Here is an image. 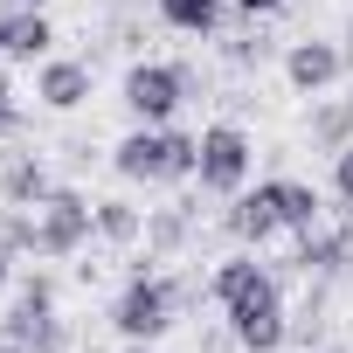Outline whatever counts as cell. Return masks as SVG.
Masks as SVG:
<instances>
[{
  "mask_svg": "<svg viewBox=\"0 0 353 353\" xmlns=\"http://www.w3.org/2000/svg\"><path fill=\"white\" fill-rule=\"evenodd\" d=\"M90 229H97V201L56 188L42 208H14L0 236H8L14 250H28V256H77L90 243Z\"/></svg>",
  "mask_w": 353,
  "mask_h": 353,
  "instance_id": "obj_1",
  "label": "cell"
},
{
  "mask_svg": "<svg viewBox=\"0 0 353 353\" xmlns=\"http://www.w3.org/2000/svg\"><path fill=\"white\" fill-rule=\"evenodd\" d=\"M111 166L125 173V181H145V188H159V181H194L201 139H194V132H173V125H139V132L111 152Z\"/></svg>",
  "mask_w": 353,
  "mask_h": 353,
  "instance_id": "obj_2",
  "label": "cell"
},
{
  "mask_svg": "<svg viewBox=\"0 0 353 353\" xmlns=\"http://www.w3.org/2000/svg\"><path fill=\"white\" fill-rule=\"evenodd\" d=\"M222 312H229V332H236V346L243 353H277L284 346V291H277V277L270 270H256L236 298H222Z\"/></svg>",
  "mask_w": 353,
  "mask_h": 353,
  "instance_id": "obj_3",
  "label": "cell"
},
{
  "mask_svg": "<svg viewBox=\"0 0 353 353\" xmlns=\"http://www.w3.org/2000/svg\"><path fill=\"white\" fill-rule=\"evenodd\" d=\"M173 298H181V291H173L166 277H152V270H139L125 291H118V305H111V325L125 332V339H159L166 325H173Z\"/></svg>",
  "mask_w": 353,
  "mask_h": 353,
  "instance_id": "obj_4",
  "label": "cell"
},
{
  "mask_svg": "<svg viewBox=\"0 0 353 353\" xmlns=\"http://www.w3.org/2000/svg\"><path fill=\"white\" fill-rule=\"evenodd\" d=\"M250 132L243 125H208L201 132V166H194V181L208 188V194H243V181H250Z\"/></svg>",
  "mask_w": 353,
  "mask_h": 353,
  "instance_id": "obj_5",
  "label": "cell"
},
{
  "mask_svg": "<svg viewBox=\"0 0 353 353\" xmlns=\"http://www.w3.org/2000/svg\"><path fill=\"white\" fill-rule=\"evenodd\" d=\"M181 97H188V77L173 63H132L125 70V111L139 125H166L173 111H181Z\"/></svg>",
  "mask_w": 353,
  "mask_h": 353,
  "instance_id": "obj_6",
  "label": "cell"
},
{
  "mask_svg": "<svg viewBox=\"0 0 353 353\" xmlns=\"http://www.w3.org/2000/svg\"><path fill=\"white\" fill-rule=\"evenodd\" d=\"M222 222H229V236H243V243H270V236L284 229V208H277V181H263V188L236 194Z\"/></svg>",
  "mask_w": 353,
  "mask_h": 353,
  "instance_id": "obj_7",
  "label": "cell"
},
{
  "mask_svg": "<svg viewBox=\"0 0 353 353\" xmlns=\"http://www.w3.org/2000/svg\"><path fill=\"white\" fill-rule=\"evenodd\" d=\"M35 97H42L49 111H77V104L90 97V63L49 56V63H42V77H35Z\"/></svg>",
  "mask_w": 353,
  "mask_h": 353,
  "instance_id": "obj_8",
  "label": "cell"
},
{
  "mask_svg": "<svg viewBox=\"0 0 353 353\" xmlns=\"http://www.w3.org/2000/svg\"><path fill=\"white\" fill-rule=\"evenodd\" d=\"M49 42H56V28H49V14H42V8H14L8 21H0V56H14V63L49 56Z\"/></svg>",
  "mask_w": 353,
  "mask_h": 353,
  "instance_id": "obj_9",
  "label": "cell"
},
{
  "mask_svg": "<svg viewBox=\"0 0 353 353\" xmlns=\"http://www.w3.org/2000/svg\"><path fill=\"white\" fill-rule=\"evenodd\" d=\"M0 194H8V208H42L56 194V181H49V166L35 152H14L8 166H0Z\"/></svg>",
  "mask_w": 353,
  "mask_h": 353,
  "instance_id": "obj_10",
  "label": "cell"
},
{
  "mask_svg": "<svg viewBox=\"0 0 353 353\" xmlns=\"http://www.w3.org/2000/svg\"><path fill=\"white\" fill-rule=\"evenodd\" d=\"M339 70H346V49H332V42H298V49L284 56V77H291V90H325Z\"/></svg>",
  "mask_w": 353,
  "mask_h": 353,
  "instance_id": "obj_11",
  "label": "cell"
},
{
  "mask_svg": "<svg viewBox=\"0 0 353 353\" xmlns=\"http://www.w3.org/2000/svg\"><path fill=\"white\" fill-rule=\"evenodd\" d=\"M353 256V229H305L298 236V270L312 277V270H339Z\"/></svg>",
  "mask_w": 353,
  "mask_h": 353,
  "instance_id": "obj_12",
  "label": "cell"
},
{
  "mask_svg": "<svg viewBox=\"0 0 353 353\" xmlns=\"http://www.w3.org/2000/svg\"><path fill=\"white\" fill-rule=\"evenodd\" d=\"M215 8H222V0H159L166 28H181V35H208L215 28Z\"/></svg>",
  "mask_w": 353,
  "mask_h": 353,
  "instance_id": "obj_13",
  "label": "cell"
},
{
  "mask_svg": "<svg viewBox=\"0 0 353 353\" xmlns=\"http://www.w3.org/2000/svg\"><path fill=\"white\" fill-rule=\"evenodd\" d=\"M139 229H145V222H139L132 201H97V236H104V243H139Z\"/></svg>",
  "mask_w": 353,
  "mask_h": 353,
  "instance_id": "obj_14",
  "label": "cell"
},
{
  "mask_svg": "<svg viewBox=\"0 0 353 353\" xmlns=\"http://www.w3.org/2000/svg\"><path fill=\"white\" fill-rule=\"evenodd\" d=\"M312 139H319L325 152H346V145H353V104H325V111L312 118Z\"/></svg>",
  "mask_w": 353,
  "mask_h": 353,
  "instance_id": "obj_15",
  "label": "cell"
},
{
  "mask_svg": "<svg viewBox=\"0 0 353 353\" xmlns=\"http://www.w3.org/2000/svg\"><path fill=\"white\" fill-rule=\"evenodd\" d=\"M332 194H339V208H353V145L332 152Z\"/></svg>",
  "mask_w": 353,
  "mask_h": 353,
  "instance_id": "obj_16",
  "label": "cell"
},
{
  "mask_svg": "<svg viewBox=\"0 0 353 353\" xmlns=\"http://www.w3.org/2000/svg\"><path fill=\"white\" fill-rule=\"evenodd\" d=\"M21 132V104H14V83L0 77V139H14Z\"/></svg>",
  "mask_w": 353,
  "mask_h": 353,
  "instance_id": "obj_17",
  "label": "cell"
},
{
  "mask_svg": "<svg viewBox=\"0 0 353 353\" xmlns=\"http://www.w3.org/2000/svg\"><path fill=\"white\" fill-rule=\"evenodd\" d=\"M229 8H243V14H277L284 0H229Z\"/></svg>",
  "mask_w": 353,
  "mask_h": 353,
  "instance_id": "obj_18",
  "label": "cell"
},
{
  "mask_svg": "<svg viewBox=\"0 0 353 353\" xmlns=\"http://www.w3.org/2000/svg\"><path fill=\"white\" fill-rule=\"evenodd\" d=\"M8 277H14V243L0 236V284H8Z\"/></svg>",
  "mask_w": 353,
  "mask_h": 353,
  "instance_id": "obj_19",
  "label": "cell"
},
{
  "mask_svg": "<svg viewBox=\"0 0 353 353\" xmlns=\"http://www.w3.org/2000/svg\"><path fill=\"white\" fill-rule=\"evenodd\" d=\"M0 353H28V346H21V339H14L8 325H0Z\"/></svg>",
  "mask_w": 353,
  "mask_h": 353,
  "instance_id": "obj_20",
  "label": "cell"
},
{
  "mask_svg": "<svg viewBox=\"0 0 353 353\" xmlns=\"http://www.w3.org/2000/svg\"><path fill=\"white\" fill-rule=\"evenodd\" d=\"M125 353H152V346H145V339H125Z\"/></svg>",
  "mask_w": 353,
  "mask_h": 353,
  "instance_id": "obj_21",
  "label": "cell"
},
{
  "mask_svg": "<svg viewBox=\"0 0 353 353\" xmlns=\"http://www.w3.org/2000/svg\"><path fill=\"white\" fill-rule=\"evenodd\" d=\"M14 8H42V0H14Z\"/></svg>",
  "mask_w": 353,
  "mask_h": 353,
  "instance_id": "obj_22",
  "label": "cell"
}]
</instances>
